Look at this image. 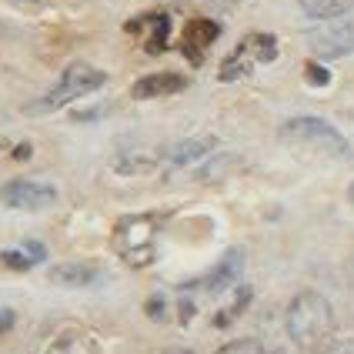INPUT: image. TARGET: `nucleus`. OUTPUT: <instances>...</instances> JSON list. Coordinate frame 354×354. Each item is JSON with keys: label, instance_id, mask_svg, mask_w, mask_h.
I'll return each instance as SVG.
<instances>
[{"label": "nucleus", "instance_id": "obj_1", "mask_svg": "<svg viewBox=\"0 0 354 354\" xmlns=\"http://www.w3.org/2000/svg\"><path fill=\"white\" fill-rule=\"evenodd\" d=\"M284 328H288V337L295 341V348L304 354H328L335 348V311H331L328 297L317 291L295 295V301L288 304V315H284Z\"/></svg>", "mask_w": 354, "mask_h": 354}, {"label": "nucleus", "instance_id": "obj_2", "mask_svg": "<svg viewBox=\"0 0 354 354\" xmlns=\"http://www.w3.org/2000/svg\"><path fill=\"white\" fill-rule=\"evenodd\" d=\"M281 144H288L291 151L304 154V158H321V160H344L351 158V144L344 134L331 127L321 118H291L281 124L277 131Z\"/></svg>", "mask_w": 354, "mask_h": 354}, {"label": "nucleus", "instance_id": "obj_3", "mask_svg": "<svg viewBox=\"0 0 354 354\" xmlns=\"http://www.w3.org/2000/svg\"><path fill=\"white\" fill-rule=\"evenodd\" d=\"M160 214H127L118 221L111 244L127 268H151L158 261Z\"/></svg>", "mask_w": 354, "mask_h": 354}, {"label": "nucleus", "instance_id": "obj_4", "mask_svg": "<svg viewBox=\"0 0 354 354\" xmlns=\"http://www.w3.org/2000/svg\"><path fill=\"white\" fill-rule=\"evenodd\" d=\"M107 84V74L104 71H97L94 64H84V60H77V64H71L64 74H60V80L47 91V97L40 100V107H64V104H71V100H80L87 97V94H94L97 87H104Z\"/></svg>", "mask_w": 354, "mask_h": 354}, {"label": "nucleus", "instance_id": "obj_5", "mask_svg": "<svg viewBox=\"0 0 354 354\" xmlns=\"http://www.w3.org/2000/svg\"><path fill=\"white\" fill-rule=\"evenodd\" d=\"M277 57V40L271 34H248L237 44V50L221 64V80H237L251 74L254 64H271Z\"/></svg>", "mask_w": 354, "mask_h": 354}, {"label": "nucleus", "instance_id": "obj_6", "mask_svg": "<svg viewBox=\"0 0 354 354\" xmlns=\"http://www.w3.org/2000/svg\"><path fill=\"white\" fill-rule=\"evenodd\" d=\"M57 187L47 180H34V177H14L0 187V204L14 207V211H47L57 204Z\"/></svg>", "mask_w": 354, "mask_h": 354}, {"label": "nucleus", "instance_id": "obj_7", "mask_svg": "<svg viewBox=\"0 0 354 354\" xmlns=\"http://www.w3.org/2000/svg\"><path fill=\"white\" fill-rule=\"evenodd\" d=\"M308 47L324 60L351 54L354 50V20H341V17L324 20L321 27H315V30L308 34Z\"/></svg>", "mask_w": 354, "mask_h": 354}, {"label": "nucleus", "instance_id": "obj_8", "mask_svg": "<svg viewBox=\"0 0 354 354\" xmlns=\"http://www.w3.org/2000/svg\"><path fill=\"white\" fill-rule=\"evenodd\" d=\"M127 34H134V37L144 44V50L147 54H160L164 47H167V37H171V17L167 14H140L138 20H131L127 24Z\"/></svg>", "mask_w": 354, "mask_h": 354}, {"label": "nucleus", "instance_id": "obj_9", "mask_svg": "<svg viewBox=\"0 0 354 354\" xmlns=\"http://www.w3.org/2000/svg\"><path fill=\"white\" fill-rule=\"evenodd\" d=\"M241 271H244V251L231 248L227 254L217 261L214 271H207V277H201V281H197V284H191V288H197V291H207V295H221V291H227L231 284H237Z\"/></svg>", "mask_w": 354, "mask_h": 354}, {"label": "nucleus", "instance_id": "obj_10", "mask_svg": "<svg viewBox=\"0 0 354 354\" xmlns=\"http://www.w3.org/2000/svg\"><path fill=\"white\" fill-rule=\"evenodd\" d=\"M217 34H221V24L211 17H197L191 20L187 27H184V54H187V60L191 64H201L204 60V54H207V47L217 40Z\"/></svg>", "mask_w": 354, "mask_h": 354}, {"label": "nucleus", "instance_id": "obj_11", "mask_svg": "<svg viewBox=\"0 0 354 354\" xmlns=\"http://www.w3.org/2000/svg\"><path fill=\"white\" fill-rule=\"evenodd\" d=\"M187 87V77H180L174 71H160V74H147L131 87V97L134 100H154V97H171L180 94Z\"/></svg>", "mask_w": 354, "mask_h": 354}, {"label": "nucleus", "instance_id": "obj_12", "mask_svg": "<svg viewBox=\"0 0 354 354\" xmlns=\"http://www.w3.org/2000/svg\"><path fill=\"white\" fill-rule=\"evenodd\" d=\"M50 281L54 284H64V288H91V284H97L100 281V268L97 264H91V261H84V264H57V268H50Z\"/></svg>", "mask_w": 354, "mask_h": 354}, {"label": "nucleus", "instance_id": "obj_13", "mask_svg": "<svg viewBox=\"0 0 354 354\" xmlns=\"http://www.w3.org/2000/svg\"><path fill=\"white\" fill-rule=\"evenodd\" d=\"M44 261H47V248H44L40 241H27V244L10 248V251L0 254V264L10 268V271H30V268H37Z\"/></svg>", "mask_w": 354, "mask_h": 354}, {"label": "nucleus", "instance_id": "obj_14", "mask_svg": "<svg viewBox=\"0 0 354 354\" xmlns=\"http://www.w3.org/2000/svg\"><path fill=\"white\" fill-rule=\"evenodd\" d=\"M217 147L214 138H191V140H180L174 144L171 151H167V160L174 164V167H187V164H197L201 158H207L211 151Z\"/></svg>", "mask_w": 354, "mask_h": 354}, {"label": "nucleus", "instance_id": "obj_15", "mask_svg": "<svg viewBox=\"0 0 354 354\" xmlns=\"http://www.w3.org/2000/svg\"><path fill=\"white\" fill-rule=\"evenodd\" d=\"M301 10L315 20H337L354 10V0H301Z\"/></svg>", "mask_w": 354, "mask_h": 354}, {"label": "nucleus", "instance_id": "obj_16", "mask_svg": "<svg viewBox=\"0 0 354 354\" xmlns=\"http://www.w3.org/2000/svg\"><path fill=\"white\" fill-rule=\"evenodd\" d=\"M47 354H97L94 341L80 331H64L54 337V344L47 348Z\"/></svg>", "mask_w": 354, "mask_h": 354}, {"label": "nucleus", "instance_id": "obj_17", "mask_svg": "<svg viewBox=\"0 0 354 354\" xmlns=\"http://www.w3.org/2000/svg\"><path fill=\"white\" fill-rule=\"evenodd\" d=\"M248 301H251V288H241V295L234 297V304H231V308H224V311L214 317V324H217V328H227V324H231V321H234V317L248 308Z\"/></svg>", "mask_w": 354, "mask_h": 354}, {"label": "nucleus", "instance_id": "obj_18", "mask_svg": "<svg viewBox=\"0 0 354 354\" xmlns=\"http://www.w3.org/2000/svg\"><path fill=\"white\" fill-rule=\"evenodd\" d=\"M217 354H264V348L257 344L254 337H241V341H231V344H224Z\"/></svg>", "mask_w": 354, "mask_h": 354}, {"label": "nucleus", "instance_id": "obj_19", "mask_svg": "<svg viewBox=\"0 0 354 354\" xmlns=\"http://www.w3.org/2000/svg\"><path fill=\"white\" fill-rule=\"evenodd\" d=\"M304 77L311 80V84H317V87H324V84L331 80V74H328L324 67H317V64H308V67H304Z\"/></svg>", "mask_w": 354, "mask_h": 354}, {"label": "nucleus", "instance_id": "obj_20", "mask_svg": "<svg viewBox=\"0 0 354 354\" xmlns=\"http://www.w3.org/2000/svg\"><path fill=\"white\" fill-rule=\"evenodd\" d=\"M10 328H14V311L3 308V311H0V331H10Z\"/></svg>", "mask_w": 354, "mask_h": 354}, {"label": "nucleus", "instance_id": "obj_21", "mask_svg": "<svg viewBox=\"0 0 354 354\" xmlns=\"http://www.w3.org/2000/svg\"><path fill=\"white\" fill-rule=\"evenodd\" d=\"M147 311H151V317H160V315H164V297H151Z\"/></svg>", "mask_w": 354, "mask_h": 354}, {"label": "nucleus", "instance_id": "obj_22", "mask_svg": "<svg viewBox=\"0 0 354 354\" xmlns=\"http://www.w3.org/2000/svg\"><path fill=\"white\" fill-rule=\"evenodd\" d=\"M204 3H207V7H214V10H231L237 0H204Z\"/></svg>", "mask_w": 354, "mask_h": 354}, {"label": "nucleus", "instance_id": "obj_23", "mask_svg": "<svg viewBox=\"0 0 354 354\" xmlns=\"http://www.w3.org/2000/svg\"><path fill=\"white\" fill-rule=\"evenodd\" d=\"M10 3H17V7H37V3H44V0H10Z\"/></svg>", "mask_w": 354, "mask_h": 354}, {"label": "nucleus", "instance_id": "obj_24", "mask_svg": "<svg viewBox=\"0 0 354 354\" xmlns=\"http://www.w3.org/2000/svg\"><path fill=\"white\" fill-rule=\"evenodd\" d=\"M164 354H191V351H187V348H167Z\"/></svg>", "mask_w": 354, "mask_h": 354}, {"label": "nucleus", "instance_id": "obj_25", "mask_svg": "<svg viewBox=\"0 0 354 354\" xmlns=\"http://www.w3.org/2000/svg\"><path fill=\"white\" fill-rule=\"evenodd\" d=\"M348 201H351V207H354V184L348 187Z\"/></svg>", "mask_w": 354, "mask_h": 354}, {"label": "nucleus", "instance_id": "obj_26", "mask_svg": "<svg viewBox=\"0 0 354 354\" xmlns=\"http://www.w3.org/2000/svg\"><path fill=\"white\" fill-rule=\"evenodd\" d=\"M341 354H354V344H348V348H344V351H341Z\"/></svg>", "mask_w": 354, "mask_h": 354}, {"label": "nucleus", "instance_id": "obj_27", "mask_svg": "<svg viewBox=\"0 0 354 354\" xmlns=\"http://www.w3.org/2000/svg\"><path fill=\"white\" fill-rule=\"evenodd\" d=\"M271 354H284V351H271Z\"/></svg>", "mask_w": 354, "mask_h": 354}]
</instances>
